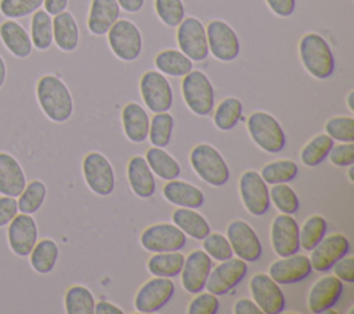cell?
<instances>
[{"label":"cell","instance_id":"1","mask_svg":"<svg viewBox=\"0 0 354 314\" xmlns=\"http://www.w3.org/2000/svg\"><path fill=\"white\" fill-rule=\"evenodd\" d=\"M36 98L44 115L55 123L66 122L73 113L72 94L57 75L47 73L37 80Z\"/></svg>","mask_w":354,"mask_h":314},{"label":"cell","instance_id":"22","mask_svg":"<svg viewBox=\"0 0 354 314\" xmlns=\"http://www.w3.org/2000/svg\"><path fill=\"white\" fill-rule=\"evenodd\" d=\"M343 293V282L335 275L321 277L310 289L307 306L311 313L321 314L329 311Z\"/></svg>","mask_w":354,"mask_h":314},{"label":"cell","instance_id":"51","mask_svg":"<svg viewBox=\"0 0 354 314\" xmlns=\"http://www.w3.org/2000/svg\"><path fill=\"white\" fill-rule=\"evenodd\" d=\"M17 198L1 195L0 196V228L6 227L18 213Z\"/></svg>","mask_w":354,"mask_h":314},{"label":"cell","instance_id":"40","mask_svg":"<svg viewBox=\"0 0 354 314\" xmlns=\"http://www.w3.org/2000/svg\"><path fill=\"white\" fill-rule=\"evenodd\" d=\"M299 174V166L290 159H281L267 163L263 169L260 176L267 184H279V183H289Z\"/></svg>","mask_w":354,"mask_h":314},{"label":"cell","instance_id":"27","mask_svg":"<svg viewBox=\"0 0 354 314\" xmlns=\"http://www.w3.org/2000/svg\"><path fill=\"white\" fill-rule=\"evenodd\" d=\"M127 180L133 192L140 198H151L155 194V177L142 156H133L127 165Z\"/></svg>","mask_w":354,"mask_h":314},{"label":"cell","instance_id":"49","mask_svg":"<svg viewBox=\"0 0 354 314\" xmlns=\"http://www.w3.org/2000/svg\"><path fill=\"white\" fill-rule=\"evenodd\" d=\"M328 156L332 165L339 167H348L354 163V144L353 142H342L337 145L333 144Z\"/></svg>","mask_w":354,"mask_h":314},{"label":"cell","instance_id":"39","mask_svg":"<svg viewBox=\"0 0 354 314\" xmlns=\"http://www.w3.org/2000/svg\"><path fill=\"white\" fill-rule=\"evenodd\" d=\"M333 147V140L328 134H318L310 140L300 152L301 162L308 167H315L329 155Z\"/></svg>","mask_w":354,"mask_h":314},{"label":"cell","instance_id":"7","mask_svg":"<svg viewBox=\"0 0 354 314\" xmlns=\"http://www.w3.org/2000/svg\"><path fill=\"white\" fill-rule=\"evenodd\" d=\"M210 54L223 62H231L239 55L241 44L235 30L221 19H213L206 28Z\"/></svg>","mask_w":354,"mask_h":314},{"label":"cell","instance_id":"25","mask_svg":"<svg viewBox=\"0 0 354 314\" xmlns=\"http://www.w3.org/2000/svg\"><path fill=\"white\" fill-rule=\"evenodd\" d=\"M120 7L116 0H93L87 18V28L95 36L106 35L119 19Z\"/></svg>","mask_w":354,"mask_h":314},{"label":"cell","instance_id":"53","mask_svg":"<svg viewBox=\"0 0 354 314\" xmlns=\"http://www.w3.org/2000/svg\"><path fill=\"white\" fill-rule=\"evenodd\" d=\"M234 313L235 314H263L259 306L252 299H248V297H242L235 302Z\"/></svg>","mask_w":354,"mask_h":314},{"label":"cell","instance_id":"14","mask_svg":"<svg viewBox=\"0 0 354 314\" xmlns=\"http://www.w3.org/2000/svg\"><path fill=\"white\" fill-rule=\"evenodd\" d=\"M174 284L170 278L155 277L147 281L134 297V307L138 313L151 314L159 311L174 295Z\"/></svg>","mask_w":354,"mask_h":314},{"label":"cell","instance_id":"31","mask_svg":"<svg viewBox=\"0 0 354 314\" xmlns=\"http://www.w3.org/2000/svg\"><path fill=\"white\" fill-rule=\"evenodd\" d=\"M59 256L58 245L51 238H43L37 241L29 253L30 267L37 274H50L55 267Z\"/></svg>","mask_w":354,"mask_h":314},{"label":"cell","instance_id":"16","mask_svg":"<svg viewBox=\"0 0 354 314\" xmlns=\"http://www.w3.org/2000/svg\"><path fill=\"white\" fill-rule=\"evenodd\" d=\"M246 273V261L239 257H231L221 261L213 271H210L205 288L216 296H223L235 288L245 278Z\"/></svg>","mask_w":354,"mask_h":314},{"label":"cell","instance_id":"41","mask_svg":"<svg viewBox=\"0 0 354 314\" xmlns=\"http://www.w3.org/2000/svg\"><path fill=\"white\" fill-rule=\"evenodd\" d=\"M173 126H174V119L167 111L155 113V116L149 120V131H148V137L152 145L159 148L169 145L171 133H173Z\"/></svg>","mask_w":354,"mask_h":314},{"label":"cell","instance_id":"2","mask_svg":"<svg viewBox=\"0 0 354 314\" xmlns=\"http://www.w3.org/2000/svg\"><path fill=\"white\" fill-rule=\"evenodd\" d=\"M299 54L306 71L315 79H328L335 72V57L328 41L318 33H306L299 43Z\"/></svg>","mask_w":354,"mask_h":314},{"label":"cell","instance_id":"59","mask_svg":"<svg viewBox=\"0 0 354 314\" xmlns=\"http://www.w3.org/2000/svg\"><path fill=\"white\" fill-rule=\"evenodd\" d=\"M348 167H350V170H348V178H350L351 183H354V176H353V174H354V167H353V165L348 166Z\"/></svg>","mask_w":354,"mask_h":314},{"label":"cell","instance_id":"13","mask_svg":"<svg viewBox=\"0 0 354 314\" xmlns=\"http://www.w3.org/2000/svg\"><path fill=\"white\" fill-rule=\"evenodd\" d=\"M39 238L37 223L32 214L17 213L7 224V241L12 253L19 257H28Z\"/></svg>","mask_w":354,"mask_h":314},{"label":"cell","instance_id":"57","mask_svg":"<svg viewBox=\"0 0 354 314\" xmlns=\"http://www.w3.org/2000/svg\"><path fill=\"white\" fill-rule=\"evenodd\" d=\"M6 79H7V65L4 58L0 55V89L4 86Z\"/></svg>","mask_w":354,"mask_h":314},{"label":"cell","instance_id":"8","mask_svg":"<svg viewBox=\"0 0 354 314\" xmlns=\"http://www.w3.org/2000/svg\"><path fill=\"white\" fill-rule=\"evenodd\" d=\"M140 93L144 104L153 113L166 112L173 104V90L169 80L158 71H148L141 76Z\"/></svg>","mask_w":354,"mask_h":314},{"label":"cell","instance_id":"12","mask_svg":"<svg viewBox=\"0 0 354 314\" xmlns=\"http://www.w3.org/2000/svg\"><path fill=\"white\" fill-rule=\"evenodd\" d=\"M239 194L243 206L253 216H263L270 209V191L260 173L245 172L239 178Z\"/></svg>","mask_w":354,"mask_h":314},{"label":"cell","instance_id":"26","mask_svg":"<svg viewBox=\"0 0 354 314\" xmlns=\"http://www.w3.org/2000/svg\"><path fill=\"white\" fill-rule=\"evenodd\" d=\"M80 39L79 26L69 11H62L53 18V43L64 51L72 53L77 48Z\"/></svg>","mask_w":354,"mask_h":314},{"label":"cell","instance_id":"18","mask_svg":"<svg viewBox=\"0 0 354 314\" xmlns=\"http://www.w3.org/2000/svg\"><path fill=\"white\" fill-rule=\"evenodd\" d=\"M227 239L232 252L245 261H256L263 252L254 230L243 220H235L227 227Z\"/></svg>","mask_w":354,"mask_h":314},{"label":"cell","instance_id":"44","mask_svg":"<svg viewBox=\"0 0 354 314\" xmlns=\"http://www.w3.org/2000/svg\"><path fill=\"white\" fill-rule=\"evenodd\" d=\"M41 6L43 0H0V14L8 19H19L32 15Z\"/></svg>","mask_w":354,"mask_h":314},{"label":"cell","instance_id":"37","mask_svg":"<svg viewBox=\"0 0 354 314\" xmlns=\"http://www.w3.org/2000/svg\"><path fill=\"white\" fill-rule=\"evenodd\" d=\"M64 304L68 314H93L95 302L88 288L83 285H72L65 292Z\"/></svg>","mask_w":354,"mask_h":314},{"label":"cell","instance_id":"50","mask_svg":"<svg viewBox=\"0 0 354 314\" xmlns=\"http://www.w3.org/2000/svg\"><path fill=\"white\" fill-rule=\"evenodd\" d=\"M333 275L337 277L342 282L353 284L354 282V257L343 256L333 266Z\"/></svg>","mask_w":354,"mask_h":314},{"label":"cell","instance_id":"28","mask_svg":"<svg viewBox=\"0 0 354 314\" xmlns=\"http://www.w3.org/2000/svg\"><path fill=\"white\" fill-rule=\"evenodd\" d=\"M124 136L131 142H142L148 137L149 118L144 108L137 102H129L122 111Z\"/></svg>","mask_w":354,"mask_h":314},{"label":"cell","instance_id":"52","mask_svg":"<svg viewBox=\"0 0 354 314\" xmlns=\"http://www.w3.org/2000/svg\"><path fill=\"white\" fill-rule=\"evenodd\" d=\"M266 3L278 17H289L296 8V0H266Z\"/></svg>","mask_w":354,"mask_h":314},{"label":"cell","instance_id":"15","mask_svg":"<svg viewBox=\"0 0 354 314\" xmlns=\"http://www.w3.org/2000/svg\"><path fill=\"white\" fill-rule=\"evenodd\" d=\"M249 288L253 302L259 306L263 314H279L285 310V295L268 274L259 273L253 275Z\"/></svg>","mask_w":354,"mask_h":314},{"label":"cell","instance_id":"38","mask_svg":"<svg viewBox=\"0 0 354 314\" xmlns=\"http://www.w3.org/2000/svg\"><path fill=\"white\" fill-rule=\"evenodd\" d=\"M47 196V187L40 180H32L26 183L22 192L18 195V210L21 213L33 214L39 212Z\"/></svg>","mask_w":354,"mask_h":314},{"label":"cell","instance_id":"30","mask_svg":"<svg viewBox=\"0 0 354 314\" xmlns=\"http://www.w3.org/2000/svg\"><path fill=\"white\" fill-rule=\"evenodd\" d=\"M173 223L188 237L202 241L209 232L210 225L206 219L191 207H180L173 212Z\"/></svg>","mask_w":354,"mask_h":314},{"label":"cell","instance_id":"56","mask_svg":"<svg viewBox=\"0 0 354 314\" xmlns=\"http://www.w3.org/2000/svg\"><path fill=\"white\" fill-rule=\"evenodd\" d=\"M119 7L126 11V12H138L142 6H144V1L145 0H116Z\"/></svg>","mask_w":354,"mask_h":314},{"label":"cell","instance_id":"45","mask_svg":"<svg viewBox=\"0 0 354 314\" xmlns=\"http://www.w3.org/2000/svg\"><path fill=\"white\" fill-rule=\"evenodd\" d=\"M155 11L159 19L167 26H178L185 17L183 0H155Z\"/></svg>","mask_w":354,"mask_h":314},{"label":"cell","instance_id":"29","mask_svg":"<svg viewBox=\"0 0 354 314\" xmlns=\"http://www.w3.org/2000/svg\"><path fill=\"white\" fill-rule=\"evenodd\" d=\"M163 196L167 202L180 206V207H201L205 201L203 192L185 181H180L177 178L167 181L163 187Z\"/></svg>","mask_w":354,"mask_h":314},{"label":"cell","instance_id":"36","mask_svg":"<svg viewBox=\"0 0 354 314\" xmlns=\"http://www.w3.org/2000/svg\"><path fill=\"white\" fill-rule=\"evenodd\" d=\"M243 105L241 100L236 97H227L224 98L216 108L213 115L214 126L218 130L228 131L236 126V123L242 119Z\"/></svg>","mask_w":354,"mask_h":314},{"label":"cell","instance_id":"34","mask_svg":"<svg viewBox=\"0 0 354 314\" xmlns=\"http://www.w3.org/2000/svg\"><path fill=\"white\" fill-rule=\"evenodd\" d=\"M145 160L152 173H155L162 180L170 181L180 176L181 169L177 160L159 147L149 148L145 154Z\"/></svg>","mask_w":354,"mask_h":314},{"label":"cell","instance_id":"4","mask_svg":"<svg viewBox=\"0 0 354 314\" xmlns=\"http://www.w3.org/2000/svg\"><path fill=\"white\" fill-rule=\"evenodd\" d=\"M248 131L254 144L266 152L277 154L286 145V136L282 126L267 112H253L248 118Z\"/></svg>","mask_w":354,"mask_h":314},{"label":"cell","instance_id":"19","mask_svg":"<svg viewBox=\"0 0 354 314\" xmlns=\"http://www.w3.org/2000/svg\"><path fill=\"white\" fill-rule=\"evenodd\" d=\"M350 242L343 234H332L324 237L319 243L311 249L310 263L313 270L324 273L332 268V266L348 253Z\"/></svg>","mask_w":354,"mask_h":314},{"label":"cell","instance_id":"32","mask_svg":"<svg viewBox=\"0 0 354 314\" xmlns=\"http://www.w3.org/2000/svg\"><path fill=\"white\" fill-rule=\"evenodd\" d=\"M155 66L163 75L181 77V76H185L188 72L192 71L194 64L181 51L169 48V50L160 51L155 57Z\"/></svg>","mask_w":354,"mask_h":314},{"label":"cell","instance_id":"11","mask_svg":"<svg viewBox=\"0 0 354 314\" xmlns=\"http://www.w3.org/2000/svg\"><path fill=\"white\" fill-rule=\"evenodd\" d=\"M177 44L180 51L191 61H205L209 55L206 29L203 24L194 18H184L177 28Z\"/></svg>","mask_w":354,"mask_h":314},{"label":"cell","instance_id":"9","mask_svg":"<svg viewBox=\"0 0 354 314\" xmlns=\"http://www.w3.org/2000/svg\"><path fill=\"white\" fill-rule=\"evenodd\" d=\"M83 177L87 187L100 196L112 194L115 173L109 160L100 152H88L83 159Z\"/></svg>","mask_w":354,"mask_h":314},{"label":"cell","instance_id":"33","mask_svg":"<svg viewBox=\"0 0 354 314\" xmlns=\"http://www.w3.org/2000/svg\"><path fill=\"white\" fill-rule=\"evenodd\" d=\"M184 261H185V257L178 250L160 252V253H155L148 260L147 268L155 277L173 278L181 273Z\"/></svg>","mask_w":354,"mask_h":314},{"label":"cell","instance_id":"3","mask_svg":"<svg viewBox=\"0 0 354 314\" xmlns=\"http://www.w3.org/2000/svg\"><path fill=\"white\" fill-rule=\"evenodd\" d=\"M194 172L209 185L221 187L230 178V169L221 154L209 144H198L189 154Z\"/></svg>","mask_w":354,"mask_h":314},{"label":"cell","instance_id":"48","mask_svg":"<svg viewBox=\"0 0 354 314\" xmlns=\"http://www.w3.org/2000/svg\"><path fill=\"white\" fill-rule=\"evenodd\" d=\"M220 302L216 295L207 292V293H199L196 297H194L187 308L188 314H216L218 311Z\"/></svg>","mask_w":354,"mask_h":314},{"label":"cell","instance_id":"23","mask_svg":"<svg viewBox=\"0 0 354 314\" xmlns=\"http://www.w3.org/2000/svg\"><path fill=\"white\" fill-rule=\"evenodd\" d=\"M26 185V176L14 155L0 151V195L17 198Z\"/></svg>","mask_w":354,"mask_h":314},{"label":"cell","instance_id":"47","mask_svg":"<svg viewBox=\"0 0 354 314\" xmlns=\"http://www.w3.org/2000/svg\"><path fill=\"white\" fill-rule=\"evenodd\" d=\"M326 134L336 141H354V119L351 116H336L325 123Z\"/></svg>","mask_w":354,"mask_h":314},{"label":"cell","instance_id":"58","mask_svg":"<svg viewBox=\"0 0 354 314\" xmlns=\"http://www.w3.org/2000/svg\"><path fill=\"white\" fill-rule=\"evenodd\" d=\"M353 100H354V91H350L347 95V107L351 112H354V105H353Z\"/></svg>","mask_w":354,"mask_h":314},{"label":"cell","instance_id":"43","mask_svg":"<svg viewBox=\"0 0 354 314\" xmlns=\"http://www.w3.org/2000/svg\"><path fill=\"white\" fill-rule=\"evenodd\" d=\"M270 201H272L275 207L285 214H295L300 209L296 192L286 183L274 184L270 191Z\"/></svg>","mask_w":354,"mask_h":314},{"label":"cell","instance_id":"21","mask_svg":"<svg viewBox=\"0 0 354 314\" xmlns=\"http://www.w3.org/2000/svg\"><path fill=\"white\" fill-rule=\"evenodd\" d=\"M313 271L310 257L306 255L295 253L288 257L275 260L270 268L268 275L278 285H290L306 279Z\"/></svg>","mask_w":354,"mask_h":314},{"label":"cell","instance_id":"24","mask_svg":"<svg viewBox=\"0 0 354 314\" xmlns=\"http://www.w3.org/2000/svg\"><path fill=\"white\" fill-rule=\"evenodd\" d=\"M0 40L8 53L17 58H28L32 54V40L26 29L15 19L0 24Z\"/></svg>","mask_w":354,"mask_h":314},{"label":"cell","instance_id":"17","mask_svg":"<svg viewBox=\"0 0 354 314\" xmlns=\"http://www.w3.org/2000/svg\"><path fill=\"white\" fill-rule=\"evenodd\" d=\"M271 245L279 257H288L300 249V228L292 214H278L271 224Z\"/></svg>","mask_w":354,"mask_h":314},{"label":"cell","instance_id":"20","mask_svg":"<svg viewBox=\"0 0 354 314\" xmlns=\"http://www.w3.org/2000/svg\"><path fill=\"white\" fill-rule=\"evenodd\" d=\"M212 271V257L205 250H194L188 255L181 270V285L188 293H199L205 289Z\"/></svg>","mask_w":354,"mask_h":314},{"label":"cell","instance_id":"6","mask_svg":"<svg viewBox=\"0 0 354 314\" xmlns=\"http://www.w3.org/2000/svg\"><path fill=\"white\" fill-rule=\"evenodd\" d=\"M112 53L122 61L131 62L142 51V36L136 24L129 19H118L106 32Z\"/></svg>","mask_w":354,"mask_h":314},{"label":"cell","instance_id":"54","mask_svg":"<svg viewBox=\"0 0 354 314\" xmlns=\"http://www.w3.org/2000/svg\"><path fill=\"white\" fill-rule=\"evenodd\" d=\"M69 0H43V7L50 15H57L66 10Z\"/></svg>","mask_w":354,"mask_h":314},{"label":"cell","instance_id":"35","mask_svg":"<svg viewBox=\"0 0 354 314\" xmlns=\"http://www.w3.org/2000/svg\"><path fill=\"white\" fill-rule=\"evenodd\" d=\"M29 36L39 51H46L53 44V18L46 10L39 8L32 14Z\"/></svg>","mask_w":354,"mask_h":314},{"label":"cell","instance_id":"10","mask_svg":"<svg viewBox=\"0 0 354 314\" xmlns=\"http://www.w3.org/2000/svg\"><path fill=\"white\" fill-rule=\"evenodd\" d=\"M187 235L176 225L170 223H159L145 228L140 237L141 246L153 253L174 252L184 248Z\"/></svg>","mask_w":354,"mask_h":314},{"label":"cell","instance_id":"55","mask_svg":"<svg viewBox=\"0 0 354 314\" xmlns=\"http://www.w3.org/2000/svg\"><path fill=\"white\" fill-rule=\"evenodd\" d=\"M94 313H97V314H123V310L111 302L101 300V302L95 303Z\"/></svg>","mask_w":354,"mask_h":314},{"label":"cell","instance_id":"42","mask_svg":"<svg viewBox=\"0 0 354 314\" xmlns=\"http://www.w3.org/2000/svg\"><path fill=\"white\" fill-rule=\"evenodd\" d=\"M326 234V221L319 214L310 216L300 228V248L304 250L314 249Z\"/></svg>","mask_w":354,"mask_h":314},{"label":"cell","instance_id":"46","mask_svg":"<svg viewBox=\"0 0 354 314\" xmlns=\"http://www.w3.org/2000/svg\"><path fill=\"white\" fill-rule=\"evenodd\" d=\"M203 250L214 260L224 261L232 257V248L223 234L209 232L203 239Z\"/></svg>","mask_w":354,"mask_h":314},{"label":"cell","instance_id":"5","mask_svg":"<svg viewBox=\"0 0 354 314\" xmlns=\"http://www.w3.org/2000/svg\"><path fill=\"white\" fill-rule=\"evenodd\" d=\"M181 93L184 102L195 115L206 116L213 111V84L202 71H191L183 76Z\"/></svg>","mask_w":354,"mask_h":314}]
</instances>
